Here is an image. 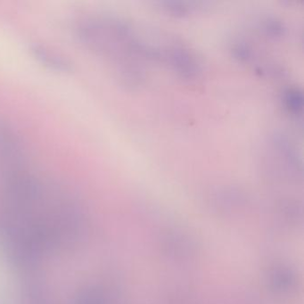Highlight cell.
Wrapping results in <instances>:
<instances>
[{
    "label": "cell",
    "instance_id": "obj_1",
    "mask_svg": "<svg viewBox=\"0 0 304 304\" xmlns=\"http://www.w3.org/2000/svg\"><path fill=\"white\" fill-rule=\"evenodd\" d=\"M32 51L34 53V56L50 69L63 73L70 70V64L66 60L51 49H46L43 45H36L32 49Z\"/></svg>",
    "mask_w": 304,
    "mask_h": 304
},
{
    "label": "cell",
    "instance_id": "obj_2",
    "mask_svg": "<svg viewBox=\"0 0 304 304\" xmlns=\"http://www.w3.org/2000/svg\"><path fill=\"white\" fill-rule=\"evenodd\" d=\"M285 103L287 108L294 112H298L302 108L303 98L301 91L297 88H289L285 92Z\"/></svg>",
    "mask_w": 304,
    "mask_h": 304
},
{
    "label": "cell",
    "instance_id": "obj_3",
    "mask_svg": "<svg viewBox=\"0 0 304 304\" xmlns=\"http://www.w3.org/2000/svg\"><path fill=\"white\" fill-rule=\"evenodd\" d=\"M165 9H167L169 12H171L174 14H188L189 9L193 7H190L185 3L182 2H165L163 3Z\"/></svg>",
    "mask_w": 304,
    "mask_h": 304
},
{
    "label": "cell",
    "instance_id": "obj_4",
    "mask_svg": "<svg viewBox=\"0 0 304 304\" xmlns=\"http://www.w3.org/2000/svg\"><path fill=\"white\" fill-rule=\"evenodd\" d=\"M265 29L272 35H280L283 32V25L276 19H269L266 21Z\"/></svg>",
    "mask_w": 304,
    "mask_h": 304
},
{
    "label": "cell",
    "instance_id": "obj_5",
    "mask_svg": "<svg viewBox=\"0 0 304 304\" xmlns=\"http://www.w3.org/2000/svg\"><path fill=\"white\" fill-rule=\"evenodd\" d=\"M235 55L241 60H247L251 56V50L245 45H237L234 49Z\"/></svg>",
    "mask_w": 304,
    "mask_h": 304
}]
</instances>
